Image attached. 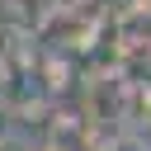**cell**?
Returning <instances> with one entry per match:
<instances>
[{
	"label": "cell",
	"instance_id": "obj_1",
	"mask_svg": "<svg viewBox=\"0 0 151 151\" xmlns=\"http://www.w3.org/2000/svg\"><path fill=\"white\" fill-rule=\"evenodd\" d=\"M0 151H38V146H33L28 137H19V132H5V137H0Z\"/></svg>",
	"mask_w": 151,
	"mask_h": 151
},
{
	"label": "cell",
	"instance_id": "obj_2",
	"mask_svg": "<svg viewBox=\"0 0 151 151\" xmlns=\"http://www.w3.org/2000/svg\"><path fill=\"white\" fill-rule=\"evenodd\" d=\"M5 132H14V109L0 99V137H5Z\"/></svg>",
	"mask_w": 151,
	"mask_h": 151
},
{
	"label": "cell",
	"instance_id": "obj_3",
	"mask_svg": "<svg viewBox=\"0 0 151 151\" xmlns=\"http://www.w3.org/2000/svg\"><path fill=\"white\" fill-rule=\"evenodd\" d=\"M0 99H5V66H0Z\"/></svg>",
	"mask_w": 151,
	"mask_h": 151
}]
</instances>
